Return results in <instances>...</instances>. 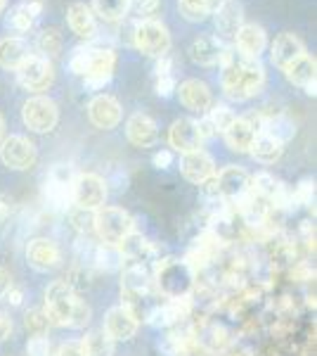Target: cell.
Returning <instances> with one entry per match:
<instances>
[{"label":"cell","mask_w":317,"mask_h":356,"mask_svg":"<svg viewBox=\"0 0 317 356\" xmlns=\"http://www.w3.org/2000/svg\"><path fill=\"white\" fill-rule=\"evenodd\" d=\"M0 162L12 171H28L38 162V150L26 136H5L0 143Z\"/></svg>","instance_id":"cell-11"},{"label":"cell","mask_w":317,"mask_h":356,"mask_svg":"<svg viewBox=\"0 0 317 356\" xmlns=\"http://www.w3.org/2000/svg\"><path fill=\"white\" fill-rule=\"evenodd\" d=\"M3 300H5V302H10V304H12V307H19L22 300H24V292H22L19 288H17V285H12V288L8 290V295H5Z\"/></svg>","instance_id":"cell-45"},{"label":"cell","mask_w":317,"mask_h":356,"mask_svg":"<svg viewBox=\"0 0 317 356\" xmlns=\"http://www.w3.org/2000/svg\"><path fill=\"white\" fill-rule=\"evenodd\" d=\"M315 69H317L315 57L310 53H303V55H298L293 62H289L282 72H284L286 81H289L291 86L305 90L308 95H315Z\"/></svg>","instance_id":"cell-22"},{"label":"cell","mask_w":317,"mask_h":356,"mask_svg":"<svg viewBox=\"0 0 317 356\" xmlns=\"http://www.w3.org/2000/svg\"><path fill=\"white\" fill-rule=\"evenodd\" d=\"M249 154H251L253 159H256V162H261V164H275L282 157V154H284V145H282L280 140H275L273 136L258 131L256 140L251 143Z\"/></svg>","instance_id":"cell-29"},{"label":"cell","mask_w":317,"mask_h":356,"mask_svg":"<svg viewBox=\"0 0 317 356\" xmlns=\"http://www.w3.org/2000/svg\"><path fill=\"white\" fill-rule=\"evenodd\" d=\"M154 288L166 297V300H185L194 288V268L192 264L169 257L159 259L154 266Z\"/></svg>","instance_id":"cell-4"},{"label":"cell","mask_w":317,"mask_h":356,"mask_svg":"<svg viewBox=\"0 0 317 356\" xmlns=\"http://www.w3.org/2000/svg\"><path fill=\"white\" fill-rule=\"evenodd\" d=\"M12 211V200L8 195H0V221H5Z\"/></svg>","instance_id":"cell-46"},{"label":"cell","mask_w":317,"mask_h":356,"mask_svg":"<svg viewBox=\"0 0 317 356\" xmlns=\"http://www.w3.org/2000/svg\"><path fill=\"white\" fill-rule=\"evenodd\" d=\"M180 171L189 183H197V186H201L206 178L216 176V162H213V157L209 152L194 150V152L182 154Z\"/></svg>","instance_id":"cell-25"},{"label":"cell","mask_w":317,"mask_h":356,"mask_svg":"<svg viewBox=\"0 0 317 356\" xmlns=\"http://www.w3.org/2000/svg\"><path fill=\"white\" fill-rule=\"evenodd\" d=\"M38 55L48 57V60H55V57L62 55V48H65V38H62L60 29L57 26H45L43 31L38 33Z\"/></svg>","instance_id":"cell-32"},{"label":"cell","mask_w":317,"mask_h":356,"mask_svg":"<svg viewBox=\"0 0 317 356\" xmlns=\"http://www.w3.org/2000/svg\"><path fill=\"white\" fill-rule=\"evenodd\" d=\"M43 13V0H22L8 13V29L15 33H26L28 29L36 24V19Z\"/></svg>","instance_id":"cell-27"},{"label":"cell","mask_w":317,"mask_h":356,"mask_svg":"<svg viewBox=\"0 0 317 356\" xmlns=\"http://www.w3.org/2000/svg\"><path fill=\"white\" fill-rule=\"evenodd\" d=\"M67 22L69 29L76 33V38L85 43H95L97 38V19L90 10V5L85 3H71L67 10Z\"/></svg>","instance_id":"cell-24"},{"label":"cell","mask_w":317,"mask_h":356,"mask_svg":"<svg viewBox=\"0 0 317 356\" xmlns=\"http://www.w3.org/2000/svg\"><path fill=\"white\" fill-rule=\"evenodd\" d=\"M107 202V183L97 174H76L71 183V204L83 211H97Z\"/></svg>","instance_id":"cell-9"},{"label":"cell","mask_w":317,"mask_h":356,"mask_svg":"<svg viewBox=\"0 0 317 356\" xmlns=\"http://www.w3.org/2000/svg\"><path fill=\"white\" fill-rule=\"evenodd\" d=\"M169 143L175 152L187 154V152L201 150V143L204 140H201L194 119H175L169 129Z\"/></svg>","instance_id":"cell-21"},{"label":"cell","mask_w":317,"mask_h":356,"mask_svg":"<svg viewBox=\"0 0 317 356\" xmlns=\"http://www.w3.org/2000/svg\"><path fill=\"white\" fill-rule=\"evenodd\" d=\"M12 335V318L5 312H0V342H8Z\"/></svg>","instance_id":"cell-43"},{"label":"cell","mask_w":317,"mask_h":356,"mask_svg":"<svg viewBox=\"0 0 317 356\" xmlns=\"http://www.w3.org/2000/svg\"><path fill=\"white\" fill-rule=\"evenodd\" d=\"M206 119L211 122V126L216 129V134H225L230 129V124L237 119V114L230 110L228 105H211L209 112H206Z\"/></svg>","instance_id":"cell-35"},{"label":"cell","mask_w":317,"mask_h":356,"mask_svg":"<svg viewBox=\"0 0 317 356\" xmlns=\"http://www.w3.org/2000/svg\"><path fill=\"white\" fill-rule=\"evenodd\" d=\"M48 356H57V354H48Z\"/></svg>","instance_id":"cell-49"},{"label":"cell","mask_w":317,"mask_h":356,"mask_svg":"<svg viewBox=\"0 0 317 356\" xmlns=\"http://www.w3.org/2000/svg\"><path fill=\"white\" fill-rule=\"evenodd\" d=\"M5 129H8V126H5V117L0 114V143L5 140Z\"/></svg>","instance_id":"cell-47"},{"label":"cell","mask_w":317,"mask_h":356,"mask_svg":"<svg viewBox=\"0 0 317 356\" xmlns=\"http://www.w3.org/2000/svg\"><path fill=\"white\" fill-rule=\"evenodd\" d=\"M211 17H213V24H216L218 38L223 43H232L239 26L244 24V10H241L237 0H223Z\"/></svg>","instance_id":"cell-14"},{"label":"cell","mask_w":317,"mask_h":356,"mask_svg":"<svg viewBox=\"0 0 317 356\" xmlns=\"http://www.w3.org/2000/svg\"><path fill=\"white\" fill-rule=\"evenodd\" d=\"M26 354H28V356H48V354H50V342H48V337H28V342H26Z\"/></svg>","instance_id":"cell-40"},{"label":"cell","mask_w":317,"mask_h":356,"mask_svg":"<svg viewBox=\"0 0 317 356\" xmlns=\"http://www.w3.org/2000/svg\"><path fill=\"white\" fill-rule=\"evenodd\" d=\"M85 356H114V340L105 330H93L80 340Z\"/></svg>","instance_id":"cell-33"},{"label":"cell","mask_w":317,"mask_h":356,"mask_svg":"<svg viewBox=\"0 0 317 356\" xmlns=\"http://www.w3.org/2000/svg\"><path fill=\"white\" fill-rule=\"evenodd\" d=\"M152 164L157 166V169H169V166L173 164V152H171V150H159V152H154Z\"/></svg>","instance_id":"cell-42"},{"label":"cell","mask_w":317,"mask_h":356,"mask_svg":"<svg viewBox=\"0 0 317 356\" xmlns=\"http://www.w3.org/2000/svg\"><path fill=\"white\" fill-rule=\"evenodd\" d=\"M90 10H93L95 19L100 17L107 24H119L130 13V3L128 0H93Z\"/></svg>","instance_id":"cell-31"},{"label":"cell","mask_w":317,"mask_h":356,"mask_svg":"<svg viewBox=\"0 0 317 356\" xmlns=\"http://www.w3.org/2000/svg\"><path fill=\"white\" fill-rule=\"evenodd\" d=\"M26 261L31 268L36 271H53L60 266L62 261V252L53 240L48 238H33L26 245Z\"/></svg>","instance_id":"cell-16"},{"label":"cell","mask_w":317,"mask_h":356,"mask_svg":"<svg viewBox=\"0 0 317 356\" xmlns=\"http://www.w3.org/2000/svg\"><path fill=\"white\" fill-rule=\"evenodd\" d=\"M130 3V10L135 15H140L142 19H147V17H152L154 13L159 10L161 0H128Z\"/></svg>","instance_id":"cell-39"},{"label":"cell","mask_w":317,"mask_h":356,"mask_svg":"<svg viewBox=\"0 0 317 356\" xmlns=\"http://www.w3.org/2000/svg\"><path fill=\"white\" fill-rule=\"evenodd\" d=\"M175 90H178V95H180V102L187 107L189 112L206 114L209 112V107L213 105L211 88L201 81V79H187V81H182Z\"/></svg>","instance_id":"cell-23"},{"label":"cell","mask_w":317,"mask_h":356,"mask_svg":"<svg viewBox=\"0 0 317 356\" xmlns=\"http://www.w3.org/2000/svg\"><path fill=\"white\" fill-rule=\"evenodd\" d=\"M17 81L22 88H26L33 95H45L55 83V65L48 57L31 53L17 67Z\"/></svg>","instance_id":"cell-7"},{"label":"cell","mask_w":317,"mask_h":356,"mask_svg":"<svg viewBox=\"0 0 317 356\" xmlns=\"http://www.w3.org/2000/svg\"><path fill=\"white\" fill-rule=\"evenodd\" d=\"M137 323H140V321L135 318V314H132L128 307L121 304V307H114L107 312L105 328L102 330H105L114 342H126V340H130V337H135Z\"/></svg>","instance_id":"cell-18"},{"label":"cell","mask_w":317,"mask_h":356,"mask_svg":"<svg viewBox=\"0 0 317 356\" xmlns=\"http://www.w3.org/2000/svg\"><path fill=\"white\" fill-rule=\"evenodd\" d=\"M31 55V45L24 36H5L0 38V67L8 72H17V67Z\"/></svg>","instance_id":"cell-28"},{"label":"cell","mask_w":317,"mask_h":356,"mask_svg":"<svg viewBox=\"0 0 317 356\" xmlns=\"http://www.w3.org/2000/svg\"><path fill=\"white\" fill-rule=\"evenodd\" d=\"M69 69L76 76L83 79L85 88L100 90L114 79V69H117V53L107 45L85 43L74 48L69 57Z\"/></svg>","instance_id":"cell-2"},{"label":"cell","mask_w":317,"mask_h":356,"mask_svg":"<svg viewBox=\"0 0 317 356\" xmlns=\"http://www.w3.org/2000/svg\"><path fill=\"white\" fill-rule=\"evenodd\" d=\"M93 231L102 245H121L135 231V219L121 207H100L93 211Z\"/></svg>","instance_id":"cell-6"},{"label":"cell","mask_w":317,"mask_h":356,"mask_svg":"<svg viewBox=\"0 0 317 356\" xmlns=\"http://www.w3.org/2000/svg\"><path fill=\"white\" fill-rule=\"evenodd\" d=\"M178 88V81L173 74H166V76H154V90H157V95L161 97H171L175 93Z\"/></svg>","instance_id":"cell-38"},{"label":"cell","mask_w":317,"mask_h":356,"mask_svg":"<svg viewBox=\"0 0 317 356\" xmlns=\"http://www.w3.org/2000/svg\"><path fill=\"white\" fill-rule=\"evenodd\" d=\"M5 8H8V0H0V15L5 13Z\"/></svg>","instance_id":"cell-48"},{"label":"cell","mask_w":317,"mask_h":356,"mask_svg":"<svg viewBox=\"0 0 317 356\" xmlns=\"http://www.w3.org/2000/svg\"><path fill=\"white\" fill-rule=\"evenodd\" d=\"M24 328L28 330L31 337H45L50 330V321L48 316L43 314V309H33L24 316Z\"/></svg>","instance_id":"cell-36"},{"label":"cell","mask_w":317,"mask_h":356,"mask_svg":"<svg viewBox=\"0 0 317 356\" xmlns=\"http://www.w3.org/2000/svg\"><path fill=\"white\" fill-rule=\"evenodd\" d=\"M76 174L71 171V166L67 164H55L53 171L45 178L43 186V200L50 209L55 211H67L71 204V183Z\"/></svg>","instance_id":"cell-10"},{"label":"cell","mask_w":317,"mask_h":356,"mask_svg":"<svg viewBox=\"0 0 317 356\" xmlns=\"http://www.w3.org/2000/svg\"><path fill=\"white\" fill-rule=\"evenodd\" d=\"M258 131H261V114L253 112V114H246V117L234 119L223 136H225V143H228V147L232 152L249 154L251 143L256 140Z\"/></svg>","instance_id":"cell-12"},{"label":"cell","mask_w":317,"mask_h":356,"mask_svg":"<svg viewBox=\"0 0 317 356\" xmlns=\"http://www.w3.org/2000/svg\"><path fill=\"white\" fill-rule=\"evenodd\" d=\"M22 122L31 134H50L60 124V107L48 95H31L22 105Z\"/></svg>","instance_id":"cell-8"},{"label":"cell","mask_w":317,"mask_h":356,"mask_svg":"<svg viewBox=\"0 0 317 356\" xmlns=\"http://www.w3.org/2000/svg\"><path fill=\"white\" fill-rule=\"evenodd\" d=\"M228 43H223L218 36H197L187 48V55L199 67H216L221 65Z\"/></svg>","instance_id":"cell-19"},{"label":"cell","mask_w":317,"mask_h":356,"mask_svg":"<svg viewBox=\"0 0 317 356\" xmlns=\"http://www.w3.org/2000/svg\"><path fill=\"white\" fill-rule=\"evenodd\" d=\"M303 53H305L303 41L291 31L280 33V36L273 41V45H270V60H273V65L280 67V69H284L289 62H293L298 55H303Z\"/></svg>","instance_id":"cell-26"},{"label":"cell","mask_w":317,"mask_h":356,"mask_svg":"<svg viewBox=\"0 0 317 356\" xmlns=\"http://www.w3.org/2000/svg\"><path fill=\"white\" fill-rule=\"evenodd\" d=\"M12 275H10V271L8 268H3L0 266V300H3L5 295H8V290L12 288Z\"/></svg>","instance_id":"cell-44"},{"label":"cell","mask_w":317,"mask_h":356,"mask_svg":"<svg viewBox=\"0 0 317 356\" xmlns=\"http://www.w3.org/2000/svg\"><path fill=\"white\" fill-rule=\"evenodd\" d=\"M221 3L223 0H178V10H180L182 19L192 22V24H199V22L209 19Z\"/></svg>","instance_id":"cell-30"},{"label":"cell","mask_w":317,"mask_h":356,"mask_svg":"<svg viewBox=\"0 0 317 356\" xmlns=\"http://www.w3.org/2000/svg\"><path fill=\"white\" fill-rule=\"evenodd\" d=\"M216 181L221 197L228 202H239L251 188V176L241 166H225V169L216 171Z\"/></svg>","instance_id":"cell-15"},{"label":"cell","mask_w":317,"mask_h":356,"mask_svg":"<svg viewBox=\"0 0 317 356\" xmlns=\"http://www.w3.org/2000/svg\"><path fill=\"white\" fill-rule=\"evenodd\" d=\"M221 86L223 93L234 102H246L251 97H256L265 88V67L261 60H253L237 53L232 45H228L221 65Z\"/></svg>","instance_id":"cell-1"},{"label":"cell","mask_w":317,"mask_h":356,"mask_svg":"<svg viewBox=\"0 0 317 356\" xmlns=\"http://www.w3.org/2000/svg\"><path fill=\"white\" fill-rule=\"evenodd\" d=\"M313 200H315V183L310 181V178H305V181H301L296 186V191H293V202L310 207Z\"/></svg>","instance_id":"cell-37"},{"label":"cell","mask_w":317,"mask_h":356,"mask_svg":"<svg viewBox=\"0 0 317 356\" xmlns=\"http://www.w3.org/2000/svg\"><path fill=\"white\" fill-rule=\"evenodd\" d=\"M130 41L140 50L142 55L147 57H159L169 55L171 53V45H173V38H171V31L164 22L154 19V17H147V19H137L135 24L130 29Z\"/></svg>","instance_id":"cell-5"},{"label":"cell","mask_w":317,"mask_h":356,"mask_svg":"<svg viewBox=\"0 0 317 356\" xmlns=\"http://www.w3.org/2000/svg\"><path fill=\"white\" fill-rule=\"evenodd\" d=\"M126 138L130 140V145L135 147H152L159 140V126L149 114L135 112L126 122Z\"/></svg>","instance_id":"cell-20"},{"label":"cell","mask_w":317,"mask_h":356,"mask_svg":"<svg viewBox=\"0 0 317 356\" xmlns=\"http://www.w3.org/2000/svg\"><path fill=\"white\" fill-rule=\"evenodd\" d=\"M95 261L100 268H107V271H117V268L123 266V254H121V250L117 245H102L95 250Z\"/></svg>","instance_id":"cell-34"},{"label":"cell","mask_w":317,"mask_h":356,"mask_svg":"<svg viewBox=\"0 0 317 356\" xmlns=\"http://www.w3.org/2000/svg\"><path fill=\"white\" fill-rule=\"evenodd\" d=\"M88 117L90 124L100 131H112L121 124L123 110H121V102L109 93H97L93 100L88 102Z\"/></svg>","instance_id":"cell-13"},{"label":"cell","mask_w":317,"mask_h":356,"mask_svg":"<svg viewBox=\"0 0 317 356\" xmlns=\"http://www.w3.org/2000/svg\"><path fill=\"white\" fill-rule=\"evenodd\" d=\"M43 314L48 316L50 325L60 328H85L90 323V307L74 292L67 280H55L45 290Z\"/></svg>","instance_id":"cell-3"},{"label":"cell","mask_w":317,"mask_h":356,"mask_svg":"<svg viewBox=\"0 0 317 356\" xmlns=\"http://www.w3.org/2000/svg\"><path fill=\"white\" fill-rule=\"evenodd\" d=\"M57 356H85V349H83V344H80V340H69L60 347Z\"/></svg>","instance_id":"cell-41"},{"label":"cell","mask_w":317,"mask_h":356,"mask_svg":"<svg viewBox=\"0 0 317 356\" xmlns=\"http://www.w3.org/2000/svg\"><path fill=\"white\" fill-rule=\"evenodd\" d=\"M234 50L253 60H261V55L268 50V33L261 24H253V22H244L239 26L237 36H234Z\"/></svg>","instance_id":"cell-17"}]
</instances>
